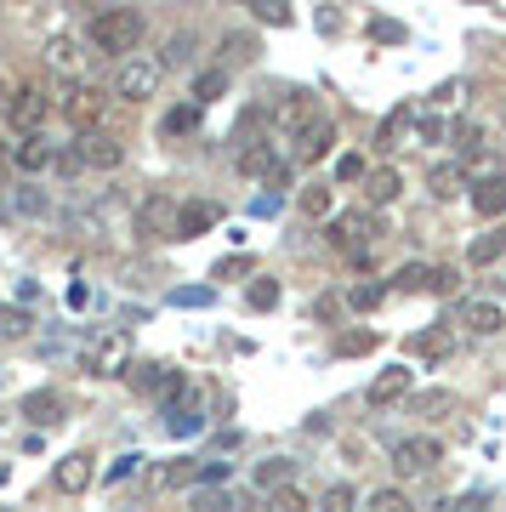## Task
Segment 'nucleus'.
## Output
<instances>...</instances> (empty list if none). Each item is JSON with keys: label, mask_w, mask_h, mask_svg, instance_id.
Segmentation results:
<instances>
[{"label": "nucleus", "mask_w": 506, "mask_h": 512, "mask_svg": "<svg viewBox=\"0 0 506 512\" xmlns=\"http://www.w3.org/2000/svg\"><path fill=\"white\" fill-rule=\"evenodd\" d=\"M245 63H256V35H245V29L222 35V69L234 74V69H245Z\"/></svg>", "instance_id": "22"}, {"label": "nucleus", "mask_w": 506, "mask_h": 512, "mask_svg": "<svg viewBox=\"0 0 506 512\" xmlns=\"http://www.w3.org/2000/svg\"><path fill=\"white\" fill-rule=\"evenodd\" d=\"M302 507H308V495H302V490H290V484H285V490H273V495H268V512H302Z\"/></svg>", "instance_id": "41"}, {"label": "nucleus", "mask_w": 506, "mask_h": 512, "mask_svg": "<svg viewBox=\"0 0 506 512\" xmlns=\"http://www.w3.org/2000/svg\"><path fill=\"white\" fill-rule=\"evenodd\" d=\"M273 211H279V200H273V194H256V200H251V217H273Z\"/></svg>", "instance_id": "54"}, {"label": "nucleus", "mask_w": 506, "mask_h": 512, "mask_svg": "<svg viewBox=\"0 0 506 512\" xmlns=\"http://www.w3.org/2000/svg\"><path fill=\"white\" fill-rule=\"evenodd\" d=\"M194 512H234V495H228V490H199L194 495Z\"/></svg>", "instance_id": "40"}, {"label": "nucleus", "mask_w": 506, "mask_h": 512, "mask_svg": "<svg viewBox=\"0 0 506 512\" xmlns=\"http://www.w3.org/2000/svg\"><path fill=\"white\" fill-rule=\"evenodd\" d=\"M63 165L69 171H120L126 165V143L109 137V131H80L69 143V154H63Z\"/></svg>", "instance_id": "2"}, {"label": "nucleus", "mask_w": 506, "mask_h": 512, "mask_svg": "<svg viewBox=\"0 0 506 512\" xmlns=\"http://www.w3.org/2000/svg\"><path fill=\"white\" fill-rule=\"evenodd\" d=\"M211 285H182V291H171V308H211Z\"/></svg>", "instance_id": "34"}, {"label": "nucleus", "mask_w": 506, "mask_h": 512, "mask_svg": "<svg viewBox=\"0 0 506 512\" xmlns=\"http://www.w3.org/2000/svg\"><path fill=\"white\" fill-rule=\"evenodd\" d=\"M46 114H52V103H46V92H40V86H18V92H6V126H12V131L40 137Z\"/></svg>", "instance_id": "4"}, {"label": "nucleus", "mask_w": 506, "mask_h": 512, "mask_svg": "<svg viewBox=\"0 0 506 512\" xmlns=\"http://www.w3.org/2000/svg\"><path fill=\"white\" fill-rule=\"evenodd\" d=\"M410 387H416V370H404V365L381 370L376 382H370V404H376V410H381V404H398Z\"/></svg>", "instance_id": "14"}, {"label": "nucleus", "mask_w": 506, "mask_h": 512, "mask_svg": "<svg viewBox=\"0 0 506 512\" xmlns=\"http://www.w3.org/2000/svg\"><path fill=\"white\" fill-rule=\"evenodd\" d=\"M199 427H205V410H199V393H194V382H188L177 399H171V410H165V433H171V439H194Z\"/></svg>", "instance_id": "6"}, {"label": "nucleus", "mask_w": 506, "mask_h": 512, "mask_svg": "<svg viewBox=\"0 0 506 512\" xmlns=\"http://www.w3.org/2000/svg\"><path fill=\"white\" fill-rule=\"evenodd\" d=\"M199 473H205V461H171L160 478L171 484V490H177V484H199Z\"/></svg>", "instance_id": "35"}, {"label": "nucleus", "mask_w": 506, "mask_h": 512, "mask_svg": "<svg viewBox=\"0 0 506 512\" xmlns=\"http://www.w3.org/2000/svg\"><path fill=\"white\" fill-rule=\"evenodd\" d=\"M290 473H296V461H290V456H273V461H262V467H256V484H262V490H285Z\"/></svg>", "instance_id": "28"}, {"label": "nucleus", "mask_w": 506, "mask_h": 512, "mask_svg": "<svg viewBox=\"0 0 506 512\" xmlns=\"http://www.w3.org/2000/svg\"><path fill=\"white\" fill-rule=\"evenodd\" d=\"M211 97H228V69H205V74H194V103L199 109H205V103H211Z\"/></svg>", "instance_id": "25"}, {"label": "nucleus", "mask_w": 506, "mask_h": 512, "mask_svg": "<svg viewBox=\"0 0 506 512\" xmlns=\"http://www.w3.org/2000/svg\"><path fill=\"white\" fill-rule=\"evenodd\" d=\"M137 461H143V456H120V461L109 467V484H126V478L137 473Z\"/></svg>", "instance_id": "49"}, {"label": "nucleus", "mask_w": 506, "mask_h": 512, "mask_svg": "<svg viewBox=\"0 0 506 512\" xmlns=\"http://www.w3.org/2000/svg\"><path fill=\"white\" fill-rule=\"evenodd\" d=\"M12 160H18V171H29V177H40V171H52V165H57V148H52V143H40V137H23Z\"/></svg>", "instance_id": "18"}, {"label": "nucleus", "mask_w": 506, "mask_h": 512, "mask_svg": "<svg viewBox=\"0 0 506 512\" xmlns=\"http://www.w3.org/2000/svg\"><path fill=\"white\" fill-rule=\"evenodd\" d=\"M387 291H393V285H353V291H347V308L370 313V308H381V302H387Z\"/></svg>", "instance_id": "32"}, {"label": "nucleus", "mask_w": 506, "mask_h": 512, "mask_svg": "<svg viewBox=\"0 0 506 512\" xmlns=\"http://www.w3.org/2000/svg\"><path fill=\"white\" fill-rule=\"evenodd\" d=\"M404 353H416V359H450V325H433V330H416Z\"/></svg>", "instance_id": "19"}, {"label": "nucleus", "mask_w": 506, "mask_h": 512, "mask_svg": "<svg viewBox=\"0 0 506 512\" xmlns=\"http://www.w3.org/2000/svg\"><path fill=\"white\" fill-rule=\"evenodd\" d=\"M370 234H376V217H370V211H342V217L330 222V239H336L342 251H359Z\"/></svg>", "instance_id": "12"}, {"label": "nucleus", "mask_w": 506, "mask_h": 512, "mask_svg": "<svg viewBox=\"0 0 506 512\" xmlns=\"http://www.w3.org/2000/svg\"><path fill=\"white\" fill-rule=\"evenodd\" d=\"M126 382L137 393H171L177 399L182 387H188V376H177L171 365H154V359H137V365H126Z\"/></svg>", "instance_id": "5"}, {"label": "nucleus", "mask_w": 506, "mask_h": 512, "mask_svg": "<svg viewBox=\"0 0 506 512\" xmlns=\"http://www.w3.org/2000/svg\"><path fill=\"white\" fill-rule=\"evenodd\" d=\"M0 336L6 342H18V336H29V313L12 308V302H0Z\"/></svg>", "instance_id": "33"}, {"label": "nucleus", "mask_w": 506, "mask_h": 512, "mask_svg": "<svg viewBox=\"0 0 506 512\" xmlns=\"http://www.w3.org/2000/svg\"><path fill=\"white\" fill-rule=\"evenodd\" d=\"M234 274H251V256H228V262H217V279H234Z\"/></svg>", "instance_id": "50"}, {"label": "nucleus", "mask_w": 506, "mask_h": 512, "mask_svg": "<svg viewBox=\"0 0 506 512\" xmlns=\"http://www.w3.org/2000/svg\"><path fill=\"white\" fill-rule=\"evenodd\" d=\"M325 512H359V495H353V484H330V490H325Z\"/></svg>", "instance_id": "38"}, {"label": "nucleus", "mask_w": 506, "mask_h": 512, "mask_svg": "<svg viewBox=\"0 0 506 512\" xmlns=\"http://www.w3.org/2000/svg\"><path fill=\"white\" fill-rule=\"evenodd\" d=\"M57 92H63V114H69L74 126H80V131H97V109H103V103H97V92H91V86H80V80H63Z\"/></svg>", "instance_id": "8"}, {"label": "nucleus", "mask_w": 506, "mask_h": 512, "mask_svg": "<svg viewBox=\"0 0 506 512\" xmlns=\"http://www.w3.org/2000/svg\"><path fill=\"white\" fill-rule=\"evenodd\" d=\"M217 205L211 200H188V205H177V239H199V234H211L217 228Z\"/></svg>", "instance_id": "13"}, {"label": "nucleus", "mask_w": 506, "mask_h": 512, "mask_svg": "<svg viewBox=\"0 0 506 512\" xmlns=\"http://www.w3.org/2000/svg\"><path fill=\"white\" fill-rule=\"evenodd\" d=\"M160 80H165V63L137 52L114 69V97H120V103H148V97L160 92Z\"/></svg>", "instance_id": "3"}, {"label": "nucleus", "mask_w": 506, "mask_h": 512, "mask_svg": "<svg viewBox=\"0 0 506 512\" xmlns=\"http://www.w3.org/2000/svg\"><path fill=\"white\" fill-rule=\"evenodd\" d=\"M165 137H188V131H199V103H177V109L160 120Z\"/></svg>", "instance_id": "27"}, {"label": "nucleus", "mask_w": 506, "mask_h": 512, "mask_svg": "<svg viewBox=\"0 0 506 512\" xmlns=\"http://www.w3.org/2000/svg\"><path fill=\"white\" fill-rule=\"evenodd\" d=\"M251 12L262 23H273V29H285V23H290V6H268V0H262V6H251Z\"/></svg>", "instance_id": "46"}, {"label": "nucleus", "mask_w": 506, "mask_h": 512, "mask_svg": "<svg viewBox=\"0 0 506 512\" xmlns=\"http://www.w3.org/2000/svg\"><path fill=\"white\" fill-rule=\"evenodd\" d=\"M330 148H336V126H330L325 114H319V120H313L308 131H296V160H302V165L330 160Z\"/></svg>", "instance_id": "10"}, {"label": "nucleus", "mask_w": 506, "mask_h": 512, "mask_svg": "<svg viewBox=\"0 0 506 512\" xmlns=\"http://www.w3.org/2000/svg\"><path fill=\"white\" fill-rule=\"evenodd\" d=\"M228 473H234V461H205L199 484H228Z\"/></svg>", "instance_id": "47"}, {"label": "nucleus", "mask_w": 506, "mask_h": 512, "mask_svg": "<svg viewBox=\"0 0 506 512\" xmlns=\"http://www.w3.org/2000/svg\"><path fill=\"white\" fill-rule=\"evenodd\" d=\"M370 348H376V330H353V336L336 342V353H370Z\"/></svg>", "instance_id": "43"}, {"label": "nucleus", "mask_w": 506, "mask_h": 512, "mask_svg": "<svg viewBox=\"0 0 506 512\" xmlns=\"http://www.w3.org/2000/svg\"><path fill=\"white\" fill-rule=\"evenodd\" d=\"M279 126H290V131H308L313 120H319V109H313V97L308 92H290L285 103H279V114H273Z\"/></svg>", "instance_id": "20"}, {"label": "nucleus", "mask_w": 506, "mask_h": 512, "mask_svg": "<svg viewBox=\"0 0 506 512\" xmlns=\"http://www.w3.org/2000/svg\"><path fill=\"white\" fill-rule=\"evenodd\" d=\"M427 285H433V268H427V262H404V268L393 274V291H404V296L427 291Z\"/></svg>", "instance_id": "26"}, {"label": "nucleus", "mask_w": 506, "mask_h": 512, "mask_svg": "<svg viewBox=\"0 0 506 512\" xmlns=\"http://www.w3.org/2000/svg\"><path fill=\"white\" fill-rule=\"evenodd\" d=\"M91 478H97V461H91L86 450H74V456H63V461H57L52 484H57L63 495H80V490H91Z\"/></svg>", "instance_id": "11"}, {"label": "nucleus", "mask_w": 506, "mask_h": 512, "mask_svg": "<svg viewBox=\"0 0 506 512\" xmlns=\"http://www.w3.org/2000/svg\"><path fill=\"white\" fill-rule=\"evenodd\" d=\"M461 92H467V80H444V86H438V109H455V103H461Z\"/></svg>", "instance_id": "45"}, {"label": "nucleus", "mask_w": 506, "mask_h": 512, "mask_svg": "<svg viewBox=\"0 0 506 512\" xmlns=\"http://www.w3.org/2000/svg\"><path fill=\"white\" fill-rule=\"evenodd\" d=\"M364 512H416V501H410L404 490H393V484H387V490L370 495V507H364Z\"/></svg>", "instance_id": "31"}, {"label": "nucleus", "mask_w": 506, "mask_h": 512, "mask_svg": "<svg viewBox=\"0 0 506 512\" xmlns=\"http://www.w3.org/2000/svg\"><path fill=\"white\" fill-rule=\"evenodd\" d=\"M296 205H302V211H308V217H330V188H302V194H296Z\"/></svg>", "instance_id": "37"}, {"label": "nucleus", "mask_w": 506, "mask_h": 512, "mask_svg": "<svg viewBox=\"0 0 506 512\" xmlns=\"http://www.w3.org/2000/svg\"><path fill=\"white\" fill-rule=\"evenodd\" d=\"M63 410H69V404H63V393H52V387H40V393H29V399H23V416L35 421V427H57V421H63Z\"/></svg>", "instance_id": "16"}, {"label": "nucleus", "mask_w": 506, "mask_h": 512, "mask_svg": "<svg viewBox=\"0 0 506 512\" xmlns=\"http://www.w3.org/2000/svg\"><path fill=\"white\" fill-rule=\"evenodd\" d=\"M364 177H370L364 154H342V160H336V183H364Z\"/></svg>", "instance_id": "39"}, {"label": "nucleus", "mask_w": 506, "mask_h": 512, "mask_svg": "<svg viewBox=\"0 0 506 512\" xmlns=\"http://www.w3.org/2000/svg\"><path fill=\"white\" fill-rule=\"evenodd\" d=\"M455 319L472 330V336H495V330L506 325V313H501V302H484V296H467L461 308H455Z\"/></svg>", "instance_id": "9"}, {"label": "nucleus", "mask_w": 506, "mask_h": 512, "mask_svg": "<svg viewBox=\"0 0 506 512\" xmlns=\"http://www.w3.org/2000/svg\"><path fill=\"white\" fill-rule=\"evenodd\" d=\"M438 461H444V444H438V439H404V444L393 450V467H398L404 478H416V473H433Z\"/></svg>", "instance_id": "7"}, {"label": "nucleus", "mask_w": 506, "mask_h": 512, "mask_svg": "<svg viewBox=\"0 0 506 512\" xmlns=\"http://www.w3.org/2000/svg\"><path fill=\"white\" fill-rule=\"evenodd\" d=\"M410 126H416V114H410V109H393V114H387V120H381L376 143H381V148H393V143H398V137H404V131H410Z\"/></svg>", "instance_id": "30"}, {"label": "nucleus", "mask_w": 506, "mask_h": 512, "mask_svg": "<svg viewBox=\"0 0 506 512\" xmlns=\"http://www.w3.org/2000/svg\"><path fill=\"white\" fill-rule=\"evenodd\" d=\"M52 63H57L63 74L74 69V46H69V40H52Z\"/></svg>", "instance_id": "51"}, {"label": "nucleus", "mask_w": 506, "mask_h": 512, "mask_svg": "<svg viewBox=\"0 0 506 512\" xmlns=\"http://www.w3.org/2000/svg\"><path fill=\"white\" fill-rule=\"evenodd\" d=\"M455 183H461V171H433V194H455Z\"/></svg>", "instance_id": "52"}, {"label": "nucleus", "mask_w": 506, "mask_h": 512, "mask_svg": "<svg viewBox=\"0 0 506 512\" xmlns=\"http://www.w3.org/2000/svg\"><path fill=\"white\" fill-rule=\"evenodd\" d=\"M160 63H165V69H188V63H194V35H188V29H182V35H171V40H165Z\"/></svg>", "instance_id": "29"}, {"label": "nucleus", "mask_w": 506, "mask_h": 512, "mask_svg": "<svg viewBox=\"0 0 506 512\" xmlns=\"http://www.w3.org/2000/svg\"><path fill=\"white\" fill-rule=\"evenodd\" d=\"M444 512H484V501L478 495H461V501H444Z\"/></svg>", "instance_id": "55"}, {"label": "nucleus", "mask_w": 506, "mask_h": 512, "mask_svg": "<svg viewBox=\"0 0 506 512\" xmlns=\"http://www.w3.org/2000/svg\"><path fill=\"white\" fill-rule=\"evenodd\" d=\"M444 137H455L450 120H421V143H444Z\"/></svg>", "instance_id": "48"}, {"label": "nucleus", "mask_w": 506, "mask_h": 512, "mask_svg": "<svg viewBox=\"0 0 506 512\" xmlns=\"http://www.w3.org/2000/svg\"><path fill=\"white\" fill-rule=\"evenodd\" d=\"M86 40L97 52L109 57H137V40H143V12H131V6H103V12H91L86 18Z\"/></svg>", "instance_id": "1"}, {"label": "nucleus", "mask_w": 506, "mask_h": 512, "mask_svg": "<svg viewBox=\"0 0 506 512\" xmlns=\"http://www.w3.org/2000/svg\"><path fill=\"white\" fill-rule=\"evenodd\" d=\"M251 308H279V285L273 279H256L251 285Z\"/></svg>", "instance_id": "44"}, {"label": "nucleus", "mask_w": 506, "mask_h": 512, "mask_svg": "<svg viewBox=\"0 0 506 512\" xmlns=\"http://www.w3.org/2000/svg\"><path fill=\"white\" fill-rule=\"evenodd\" d=\"M137 222H143V234H160V228H165V234L177 239V205L160 200V194H154V200H143V217H137Z\"/></svg>", "instance_id": "21"}, {"label": "nucleus", "mask_w": 506, "mask_h": 512, "mask_svg": "<svg viewBox=\"0 0 506 512\" xmlns=\"http://www.w3.org/2000/svg\"><path fill=\"white\" fill-rule=\"evenodd\" d=\"M12 211H18V217H40V211H46V194H40V188H12Z\"/></svg>", "instance_id": "36"}, {"label": "nucleus", "mask_w": 506, "mask_h": 512, "mask_svg": "<svg viewBox=\"0 0 506 512\" xmlns=\"http://www.w3.org/2000/svg\"><path fill=\"white\" fill-rule=\"evenodd\" d=\"M370 35H376L381 46H404V23H393V18H376V23H370Z\"/></svg>", "instance_id": "42"}, {"label": "nucleus", "mask_w": 506, "mask_h": 512, "mask_svg": "<svg viewBox=\"0 0 506 512\" xmlns=\"http://www.w3.org/2000/svg\"><path fill=\"white\" fill-rule=\"evenodd\" d=\"M472 211L478 217H506V171L501 177H484V183L472 188Z\"/></svg>", "instance_id": "17"}, {"label": "nucleus", "mask_w": 506, "mask_h": 512, "mask_svg": "<svg viewBox=\"0 0 506 512\" xmlns=\"http://www.w3.org/2000/svg\"><path fill=\"white\" fill-rule=\"evenodd\" d=\"M495 256H506V228H495V234H478L467 245V262L472 268H484V262H495Z\"/></svg>", "instance_id": "24"}, {"label": "nucleus", "mask_w": 506, "mask_h": 512, "mask_svg": "<svg viewBox=\"0 0 506 512\" xmlns=\"http://www.w3.org/2000/svg\"><path fill=\"white\" fill-rule=\"evenodd\" d=\"M398 188H404V177H398L393 165H381V171H370V177H364V194H370V205H393Z\"/></svg>", "instance_id": "23"}, {"label": "nucleus", "mask_w": 506, "mask_h": 512, "mask_svg": "<svg viewBox=\"0 0 506 512\" xmlns=\"http://www.w3.org/2000/svg\"><path fill=\"white\" fill-rule=\"evenodd\" d=\"M126 342H120V336H103V342H97V348L86 353V370L91 376H114V370H120V376H126Z\"/></svg>", "instance_id": "15"}, {"label": "nucleus", "mask_w": 506, "mask_h": 512, "mask_svg": "<svg viewBox=\"0 0 506 512\" xmlns=\"http://www.w3.org/2000/svg\"><path fill=\"white\" fill-rule=\"evenodd\" d=\"M427 291H438V296L455 291V268H433V285H427Z\"/></svg>", "instance_id": "53"}]
</instances>
